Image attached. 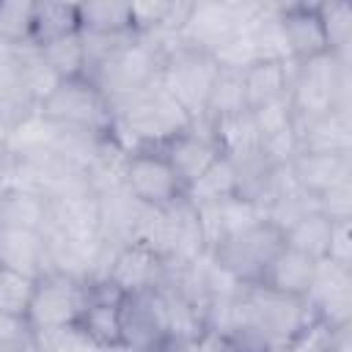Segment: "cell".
I'll return each instance as SVG.
<instances>
[{
  "mask_svg": "<svg viewBox=\"0 0 352 352\" xmlns=\"http://www.w3.org/2000/svg\"><path fill=\"white\" fill-rule=\"evenodd\" d=\"M316 11L324 30L327 52L352 60V6L341 0H330V3H316Z\"/></svg>",
  "mask_w": 352,
  "mask_h": 352,
  "instance_id": "cell-28",
  "label": "cell"
},
{
  "mask_svg": "<svg viewBox=\"0 0 352 352\" xmlns=\"http://www.w3.org/2000/svg\"><path fill=\"white\" fill-rule=\"evenodd\" d=\"M38 113L60 129L113 138V107L88 77L60 80L52 94L38 104Z\"/></svg>",
  "mask_w": 352,
  "mask_h": 352,
  "instance_id": "cell-4",
  "label": "cell"
},
{
  "mask_svg": "<svg viewBox=\"0 0 352 352\" xmlns=\"http://www.w3.org/2000/svg\"><path fill=\"white\" fill-rule=\"evenodd\" d=\"M256 58L264 63H292V50L280 25V3H264L256 25L250 28Z\"/></svg>",
  "mask_w": 352,
  "mask_h": 352,
  "instance_id": "cell-23",
  "label": "cell"
},
{
  "mask_svg": "<svg viewBox=\"0 0 352 352\" xmlns=\"http://www.w3.org/2000/svg\"><path fill=\"white\" fill-rule=\"evenodd\" d=\"M206 126H209V132H212L223 157H242V154H250V151L258 148V132H256L250 110L217 118Z\"/></svg>",
  "mask_w": 352,
  "mask_h": 352,
  "instance_id": "cell-25",
  "label": "cell"
},
{
  "mask_svg": "<svg viewBox=\"0 0 352 352\" xmlns=\"http://www.w3.org/2000/svg\"><path fill=\"white\" fill-rule=\"evenodd\" d=\"M289 104L294 113V129L333 107L352 110V60H344L333 52L300 63L294 60Z\"/></svg>",
  "mask_w": 352,
  "mask_h": 352,
  "instance_id": "cell-2",
  "label": "cell"
},
{
  "mask_svg": "<svg viewBox=\"0 0 352 352\" xmlns=\"http://www.w3.org/2000/svg\"><path fill=\"white\" fill-rule=\"evenodd\" d=\"M280 25H283L292 58L297 63L327 52L316 3H280Z\"/></svg>",
  "mask_w": 352,
  "mask_h": 352,
  "instance_id": "cell-19",
  "label": "cell"
},
{
  "mask_svg": "<svg viewBox=\"0 0 352 352\" xmlns=\"http://www.w3.org/2000/svg\"><path fill=\"white\" fill-rule=\"evenodd\" d=\"M250 116H253L258 140L278 135V132H286V129H294V113H292L289 96H280L264 107H256V110H250Z\"/></svg>",
  "mask_w": 352,
  "mask_h": 352,
  "instance_id": "cell-36",
  "label": "cell"
},
{
  "mask_svg": "<svg viewBox=\"0 0 352 352\" xmlns=\"http://www.w3.org/2000/svg\"><path fill=\"white\" fill-rule=\"evenodd\" d=\"M33 3L30 0H0V38L6 44H30Z\"/></svg>",
  "mask_w": 352,
  "mask_h": 352,
  "instance_id": "cell-33",
  "label": "cell"
},
{
  "mask_svg": "<svg viewBox=\"0 0 352 352\" xmlns=\"http://www.w3.org/2000/svg\"><path fill=\"white\" fill-rule=\"evenodd\" d=\"M162 58L165 52L154 41L135 36L132 44H126L113 58H107L102 66H96L88 74V80L104 94V99L116 110L132 96H138L140 91H146L148 85L160 82Z\"/></svg>",
  "mask_w": 352,
  "mask_h": 352,
  "instance_id": "cell-5",
  "label": "cell"
},
{
  "mask_svg": "<svg viewBox=\"0 0 352 352\" xmlns=\"http://www.w3.org/2000/svg\"><path fill=\"white\" fill-rule=\"evenodd\" d=\"M327 261L352 270V220H338L330 223V236H327Z\"/></svg>",
  "mask_w": 352,
  "mask_h": 352,
  "instance_id": "cell-40",
  "label": "cell"
},
{
  "mask_svg": "<svg viewBox=\"0 0 352 352\" xmlns=\"http://www.w3.org/2000/svg\"><path fill=\"white\" fill-rule=\"evenodd\" d=\"M0 270L38 280L50 272V245L44 231L0 226Z\"/></svg>",
  "mask_w": 352,
  "mask_h": 352,
  "instance_id": "cell-16",
  "label": "cell"
},
{
  "mask_svg": "<svg viewBox=\"0 0 352 352\" xmlns=\"http://www.w3.org/2000/svg\"><path fill=\"white\" fill-rule=\"evenodd\" d=\"M47 209H50L47 195H41L33 187H25L16 182L0 187V226L44 231Z\"/></svg>",
  "mask_w": 352,
  "mask_h": 352,
  "instance_id": "cell-21",
  "label": "cell"
},
{
  "mask_svg": "<svg viewBox=\"0 0 352 352\" xmlns=\"http://www.w3.org/2000/svg\"><path fill=\"white\" fill-rule=\"evenodd\" d=\"M289 173L305 195L319 198L327 190L352 182V154H308V151H300L289 162Z\"/></svg>",
  "mask_w": 352,
  "mask_h": 352,
  "instance_id": "cell-17",
  "label": "cell"
},
{
  "mask_svg": "<svg viewBox=\"0 0 352 352\" xmlns=\"http://www.w3.org/2000/svg\"><path fill=\"white\" fill-rule=\"evenodd\" d=\"M314 319V311L302 297L272 292L261 283L242 286L236 294V327L256 330L275 352H283L289 341Z\"/></svg>",
  "mask_w": 352,
  "mask_h": 352,
  "instance_id": "cell-3",
  "label": "cell"
},
{
  "mask_svg": "<svg viewBox=\"0 0 352 352\" xmlns=\"http://www.w3.org/2000/svg\"><path fill=\"white\" fill-rule=\"evenodd\" d=\"M316 261L319 258H311V256L283 245L275 253V258L270 261V267L264 270L261 286H267L272 292H280V294H289V297H302L305 300L314 270H316Z\"/></svg>",
  "mask_w": 352,
  "mask_h": 352,
  "instance_id": "cell-20",
  "label": "cell"
},
{
  "mask_svg": "<svg viewBox=\"0 0 352 352\" xmlns=\"http://www.w3.org/2000/svg\"><path fill=\"white\" fill-rule=\"evenodd\" d=\"M77 14L82 33H135L129 3H82Z\"/></svg>",
  "mask_w": 352,
  "mask_h": 352,
  "instance_id": "cell-30",
  "label": "cell"
},
{
  "mask_svg": "<svg viewBox=\"0 0 352 352\" xmlns=\"http://www.w3.org/2000/svg\"><path fill=\"white\" fill-rule=\"evenodd\" d=\"M121 292H116L107 280L91 283L88 302L74 324V330L91 341L94 346L113 352L121 349Z\"/></svg>",
  "mask_w": 352,
  "mask_h": 352,
  "instance_id": "cell-12",
  "label": "cell"
},
{
  "mask_svg": "<svg viewBox=\"0 0 352 352\" xmlns=\"http://www.w3.org/2000/svg\"><path fill=\"white\" fill-rule=\"evenodd\" d=\"M14 182V157L6 146V138H0V187Z\"/></svg>",
  "mask_w": 352,
  "mask_h": 352,
  "instance_id": "cell-41",
  "label": "cell"
},
{
  "mask_svg": "<svg viewBox=\"0 0 352 352\" xmlns=\"http://www.w3.org/2000/svg\"><path fill=\"white\" fill-rule=\"evenodd\" d=\"M8 132H6V126H3V121H0V138H6Z\"/></svg>",
  "mask_w": 352,
  "mask_h": 352,
  "instance_id": "cell-43",
  "label": "cell"
},
{
  "mask_svg": "<svg viewBox=\"0 0 352 352\" xmlns=\"http://www.w3.org/2000/svg\"><path fill=\"white\" fill-rule=\"evenodd\" d=\"M228 195H236V179H234V165H231V160L223 157V154L212 162V168H209L198 182H192V184L184 190V198H187L195 209H201V206H214V204H220V201L228 198Z\"/></svg>",
  "mask_w": 352,
  "mask_h": 352,
  "instance_id": "cell-26",
  "label": "cell"
},
{
  "mask_svg": "<svg viewBox=\"0 0 352 352\" xmlns=\"http://www.w3.org/2000/svg\"><path fill=\"white\" fill-rule=\"evenodd\" d=\"M327 236H330V220L319 212H308L305 217H300L283 231V242L311 258H324Z\"/></svg>",
  "mask_w": 352,
  "mask_h": 352,
  "instance_id": "cell-31",
  "label": "cell"
},
{
  "mask_svg": "<svg viewBox=\"0 0 352 352\" xmlns=\"http://www.w3.org/2000/svg\"><path fill=\"white\" fill-rule=\"evenodd\" d=\"M236 33H242V28L236 22L234 0H204L190 6V14L179 30V41L212 55Z\"/></svg>",
  "mask_w": 352,
  "mask_h": 352,
  "instance_id": "cell-13",
  "label": "cell"
},
{
  "mask_svg": "<svg viewBox=\"0 0 352 352\" xmlns=\"http://www.w3.org/2000/svg\"><path fill=\"white\" fill-rule=\"evenodd\" d=\"M283 231L270 223L258 220L256 226L226 236L209 248V258L239 286H256L261 283L264 270L275 258V253L283 248Z\"/></svg>",
  "mask_w": 352,
  "mask_h": 352,
  "instance_id": "cell-6",
  "label": "cell"
},
{
  "mask_svg": "<svg viewBox=\"0 0 352 352\" xmlns=\"http://www.w3.org/2000/svg\"><path fill=\"white\" fill-rule=\"evenodd\" d=\"M80 33V14L77 6L69 3H33V25H30V44L41 47L55 38Z\"/></svg>",
  "mask_w": 352,
  "mask_h": 352,
  "instance_id": "cell-24",
  "label": "cell"
},
{
  "mask_svg": "<svg viewBox=\"0 0 352 352\" xmlns=\"http://www.w3.org/2000/svg\"><path fill=\"white\" fill-rule=\"evenodd\" d=\"M316 212L324 214L330 223L352 220V182L338 184V187L327 190L324 195H319L316 198Z\"/></svg>",
  "mask_w": 352,
  "mask_h": 352,
  "instance_id": "cell-39",
  "label": "cell"
},
{
  "mask_svg": "<svg viewBox=\"0 0 352 352\" xmlns=\"http://www.w3.org/2000/svg\"><path fill=\"white\" fill-rule=\"evenodd\" d=\"M121 184L138 204L151 209H165L184 195L162 148L126 151L124 168H121Z\"/></svg>",
  "mask_w": 352,
  "mask_h": 352,
  "instance_id": "cell-9",
  "label": "cell"
},
{
  "mask_svg": "<svg viewBox=\"0 0 352 352\" xmlns=\"http://www.w3.org/2000/svg\"><path fill=\"white\" fill-rule=\"evenodd\" d=\"M113 116V140L124 151L160 148L195 124L160 82L148 85L146 91L116 107Z\"/></svg>",
  "mask_w": 352,
  "mask_h": 352,
  "instance_id": "cell-1",
  "label": "cell"
},
{
  "mask_svg": "<svg viewBox=\"0 0 352 352\" xmlns=\"http://www.w3.org/2000/svg\"><path fill=\"white\" fill-rule=\"evenodd\" d=\"M220 66L214 58L204 50L176 44L165 52L162 58V72H160V85L187 110L192 121H204L206 102L212 94V85L217 80Z\"/></svg>",
  "mask_w": 352,
  "mask_h": 352,
  "instance_id": "cell-7",
  "label": "cell"
},
{
  "mask_svg": "<svg viewBox=\"0 0 352 352\" xmlns=\"http://www.w3.org/2000/svg\"><path fill=\"white\" fill-rule=\"evenodd\" d=\"M322 352H352V338H349V333H344L333 346H327V349H322Z\"/></svg>",
  "mask_w": 352,
  "mask_h": 352,
  "instance_id": "cell-42",
  "label": "cell"
},
{
  "mask_svg": "<svg viewBox=\"0 0 352 352\" xmlns=\"http://www.w3.org/2000/svg\"><path fill=\"white\" fill-rule=\"evenodd\" d=\"M16 72H19L22 88L28 91V96L36 104H41L52 94V88L60 82L52 74V69L47 66V60L41 58V52H38L36 44H19L16 47Z\"/></svg>",
  "mask_w": 352,
  "mask_h": 352,
  "instance_id": "cell-27",
  "label": "cell"
},
{
  "mask_svg": "<svg viewBox=\"0 0 352 352\" xmlns=\"http://www.w3.org/2000/svg\"><path fill=\"white\" fill-rule=\"evenodd\" d=\"M33 344V330L25 316L0 311V352H22Z\"/></svg>",
  "mask_w": 352,
  "mask_h": 352,
  "instance_id": "cell-38",
  "label": "cell"
},
{
  "mask_svg": "<svg viewBox=\"0 0 352 352\" xmlns=\"http://www.w3.org/2000/svg\"><path fill=\"white\" fill-rule=\"evenodd\" d=\"M41 58L52 69L58 80H72V77H85V52H82V38L80 33L55 38L50 44L38 47Z\"/></svg>",
  "mask_w": 352,
  "mask_h": 352,
  "instance_id": "cell-32",
  "label": "cell"
},
{
  "mask_svg": "<svg viewBox=\"0 0 352 352\" xmlns=\"http://www.w3.org/2000/svg\"><path fill=\"white\" fill-rule=\"evenodd\" d=\"M138 33H82L80 30V38H82V52H85V77L102 66L107 58H113L118 50H124L126 44L135 41Z\"/></svg>",
  "mask_w": 352,
  "mask_h": 352,
  "instance_id": "cell-34",
  "label": "cell"
},
{
  "mask_svg": "<svg viewBox=\"0 0 352 352\" xmlns=\"http://www.w3.org/2000/svg\"><path fill=\"white\" fill-rule=\"evenodd\" d=\"M300 151L308 154H352V110L333 107L297 129Z\"/></svg>",
  "mask_w": 352,
  "mask_h": 352,
  "instance_id": "cell-18",
  "label": "cell"
},
{
  "mask_svg": "<svg viewBox=\"0 0 352 352\" xmlns=\"http://www.w3.org/2000/svg\"><path fill=\"white\" fill-rule=\"evenodd\" d=\"M160 148H162L165 160L170 162L182 190H187L192 182H198L212 168V162L220 157V148H217L209 126L201 124V121H195L190 129H184L182 135L170 138Z\"/></svg>",
  "mask_w": 352,
  "mask_h": 352,
  "instance_id": "cell-14",
  "label": "cell"
},
{
  "mask_svg": "<svg viewBox=\"0 0 352 352\" xmlns=\"http://www.w3.org/2000/svg\"><path fill=\"white\" fill-rule=\"evenodd\" d=\"M33 286H36V280L8 272V270H0V311L25 316L30 297H33Z\"/></svg>",
  "mask_w": 352,
  "mask_h": 352,
  "instance_id": "cell-35",
  "label": "cell"
},
{
  "mask_svg": "<svg viewBox=\"0 0 352 352\" xmlns=\"http://www.w3.org/2000/svg\"><path fill=\"white\" fill-rule=\"evenodd\" d=\"M245 110H248V102H245L242 72L220 69V72H217V80H214V85H212V94H209L206 113H204V121H201V124H212V121H217V118L236 116V113H245Z\"/></svg>",
  "mask_w": 352,
  "mask_h": 352,
  "instance_id": "cell-29",
  "label": "cell"
},
{
  "mask_svg": "<svg viewBox=\"0 0 352 352\" xmlns=\"http://www.w3.org/2000/svg\"><path fill=\"white\" fill-rule=\"evenodd\" d=\"M308 308L319 322L333 330H349L352 324V270L338 267L327 258L316 261L308 294Z\"/></svg>",
  "mask_w": 352,
  "mask_h": 352,
  "instance_id": "cell-11",
  "label": "cell"
},
{
  "mask_svg": "<svg viewBox=\"0 0 352 352\" xmlns=\"http://www.w3.org/2000/svg\"><path fill=\"white\" fill-rule=\"evenodd\" d=\"M162 278H165V261L140 242H126L124 248H118L104 275V280L121 294L154 289L162 283Z\"/></svg>",
  "mask_w": 352,
  "mask_h": 352,
  "instance_id": "cell-15",
  "label": "cell"
},
{
  "mask_svg": "<svg viewBox=\"0 0 352 352\" xmlns=\"http://www.w3.org/2000/svg\"><path fill=\"white\" fill-rule=\"evenodd\" d=\"M214 63L220 69H228V72H245L250 69L253 63H258L256 58V50H253V41H250V33H236L231 36L223 47H217L212 52Z\"/></svg>",
  "mask_w": 352,
  "mask_h": 352,
  "instance_id": "cell-37",
  "label": "cell"
},
{
  "mask_svg": "<svg viewBox=\"0 0 352 352\" xmlns=\"http://www.w3.org/2000/svg\"><path fill=\"white\" fill-rule=\"evenodd\" d=\"M292 63H253L250 69L242 72V82H245V102L248 110L264 107L280 96H289V82H292Z\"/></svg>",
  "mask_w": 352,
  "mask_h": 352,
  "instance_id": "cell-22",
  "label": "cell"
},
{
  "mask_svg": "<svg viewBox=\"0 0 352 352\" xmlns=\"http://www.w3.org/2000/svg\"><path fill=\"white\" fill-rule=\"evenodd\" d=\"M88 292H91V283L82 278H74L58 270L44 272L33 286V297L25 314L30 330L44 333V330L74 327L88 302Z\"/></svg>",
  "mask_w": 352,
  "mask_h": 352,
  "instance_id": "cell-8",
  "label": "cell"
},
{
  "mask_svg": "<svg viewBox=\"0 0 352 352\" xmlns=\"http://www.w3.org/2000/svg\"><path fill=\"white\" fill-rule=\"evenodd\" d=\"M121 346L129 352L173 349L165 300L157 286L121 297Z\"/></svg>",
  "mask_w": 352,
  "mask_h": 352,
  "instance_id": "cell-10",
  "label": "cell"
}]
</instances>
